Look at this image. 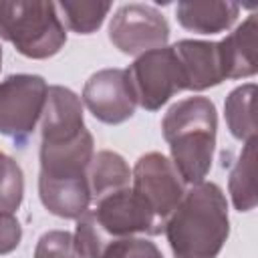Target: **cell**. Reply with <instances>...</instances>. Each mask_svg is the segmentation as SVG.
Wrapping results in <instances>:
<instances>
[{"instance_id":"obj_1","label":"cell","mask_w":258,"mask_h":258,"mask_svg":"<svg viewBox=\"0 0 258 258\" xmlns=\"http://www.w3.org/2000/svg\"><path fill=\"white\" fill-rule=\"evenodd\" d=\"M95 141L89 129L71 139L40 141L38 198L58 218L79 220L89 212L93 198L89 187V165Z\"/></svg>"},{"instance_id":"obj_2","label":"cell","mask_w":258,"mask_h":258,"mask_svg":"<svg viewBox=\"0 0 258 258\" xmlns=\"http://www.w3.org/2000/svg\"><path fill=\"white\" fill-rule=\"evenodd\" d=\"M173 258H218L228 236L230 216L222 187L194 183L163 224Z\"/></svg>"},{"instance_id":"obj_3","label":"cell","mask_w":258,"mask_h":258,"mask_svg":"<svg viewBox=\"0 0 258 258\" xmlns=\"http://www.w3.org/2000/svg\"><path fill=\"white\" fill-rule=\"evenodd\" d=\"M171 163L185 183H200L212 169L218 111L208 97H187L173 103L161 121Z\"/></svg>"},{"instance_id":"obj_4","label":"cell","mask_w":258,"mask_h":258,"mask_svg":"<svg viewBox=\"0 0 258 258\" xmlns=\"http://www.w3.org/2000/svg\"><path fill=\"white\" fill-rule=\"evenodd\" d=\"M0 38L26 58L44 60L64 46L67 32L54 2L0 0Z\"/></svg>"},{"instance_id":"obj_5","label":"cell","mask_w":258,"mask_h":258,"mask_svg":"<svg viewBox=\"0 0 258 258\" xmlns=\"http://www.w3.org/2000/svg\"><path fill=\"white\" fill-rule=\"evenodd\" d=\"M48 83L40 75H8L0 81V135L24 147L42 117Z\"/></svg>"},{"instance_id":"obj_6","label":"cell","mask_w":258,"mask_h":258,"mask_svg":"<svg viewBox=\"0 0 258 258\" xmlns=\"http://www.w3.org/2000/svg\"><path fill=\"white\" fill-rule=\"evenodd\" d=\"M137 105L145 111L161 109L173 95L185 91L181 64L173 46H161L139 54L127 69Z\"/></svg>"},{"instance_id":"obj_7","label":"cell","mask_w":258,"mask_h":258,"mask_svg":"<svg viewBox=\"0 0 258 258\" xmlns=\"http://www.w3.org/2000/svg\"><path fill=\"white\" fill-rule=\"evenodd\" d=\"M169 24L165 16L149 4H123L109 22V40L123 54L139 56L147 50L167 46Z\"/></svg>"},{"instance_id":"obj_8","label":"cell","mask_w":258,"mask_h":258,"mask_svg":"<svg viewBox=\"0 0 258 258\" xmlns=\"http://www.w3.org/2000/svg\"><path fill=\"white\" fill-rule=\"evenodd\" d=\"M131 181V189L147 204L153 216L163 224L185 194L183 179L179 177L171 159H167L159 151H149L135 161Z\"/></svg>"},{"instance_id":"obj_9","label":"cell","mask_w":258,"mask_h":258,"mask_svg":"<svg viewBox=\"0 0 258 258\" xmlns=\"http://www.w3.org/2000/svg\"><path fill=\"white\" fill-rule=\"evenodd\" d=\"M81 101L91 115L105 125L125 123L137 107L127 69H101L93 73L83 87Z\"/></svg>"},{"instance_id":"obj_10","label":"cell","mask_w":258,"mask_h":258,"mask_svg":"<svg viewBox=\"0 0 258 258\" xmlns=\"http://www.w3.org/2000/svg\"><path fill=\"white\" fill-rule=\"evenodd\" d=\"M91 214L111 238H127L135 234L155 236L163 232V222H159L147 204L129 187L99 198Z\"/></svg>"},{"instance_id":"obj_11","label":"cell","mask_w":258,"mask_h":258,"mask_svg":"<svg viewBox=\"0 0 258 258\" xmlns=\"http://www.w3.org/2000/svg\"><path fill=\"white\" fill-rule=\"evenodd\" d=\"M173 50L181 64L185 91H206L226 81L218 42L183 38L173 44Z\"/></svg>"},{"instance_id":"obj_12","label":"cell","mask_w":258,"mask_h":258,"mask_svg":"<svg viewBox=\"0 0 258 258\" xmlns=\"http://www.w3.org/2000/svg\"><path fill=\"white\" fill-rule=\"evenodd\" d=\"M224 79H246L258 71L256 62V14H250L234 32L218 42Z\"/></svg>"},{"instance_id":"obj_13","label":"cell","mask_w":258,"mask_h":258,"mask_svg":"<svg viewBox=\"0 0 258 258\" xmlns=\"http://www.w3.org/2000/svg\"><path fill=\"white\" fill-rule=\"evenodd\" d=\"M240 12V6L236 2H222V0H210V2H177L175 6V18L177 22L198 34H218L236 22Z\"/></svg>"},{"instance_id":"obj_14","label":"cell","mask_w":258,"mask_h":258,"mask_svg":"<svg viewBox=\"0 0 258 258\" xmlns=\"http://www.w3.org/2000/svg\"><path fill=\"white\" fill-rule=\"evenodd\" d=\"M131 169L123 155L111 149L97 151L89 165V187L91 198L97 202L99 198L129 187Z\"/></svg>"},{"instance_id":"obj_15","label":"cell","mask_w":258,"mask_h":258,"mask_svg":"<svg viewBox=\"0 0 258 258\" xmlns=\"http://www.w3.org/2000/svg\"><path fill=\"white\" fill-rule=\"evenodd\" d=\"M254 161H256V139H250L244 143L228 177V191L238 212H250L256 208Z\"/></svg>"},{"instance_id":"obj_16","label":"cell","mask_w":258,"mask_h":258,"mask_svg":"<svg viewBox=\"0 0 258 258\" xmlns=\"http://www.w3.org/2000/svg\"><path fill=\"white\" fill-rule=\"evenodd\" d=\"M254 97H256V85L246 83L230 91L224 103V115L228 129L234 139L246 143L250 139H256V119H254Z\"/></svg>"},{"instance_id":"obj_17","label":"cell","mask_w":258,"mask_h":258,"mask_svg":"<svg viewBox=\"0 0 258 258\" xmlns=\"http://www.w3.org/2000/svg\"><path fill=\"white\" fill-rule=\"evenodd\" d=\"M60 18L77 34H93L105 22V16L111 10V2L101 0H62L56 4Z\"/></svg>"},{"instance_id":"obj_18","label":"cell","mask_w":258,"mask_h":258,"mask_svg":"<svg viewBox=\"0 0 258 258\" xmlns=\"http://www.w3.org/2000/svg\"><path fill=\"white\" fill-rule=\"evenodd\" d=\"M24 198V173L20 165L0 151V210L16 212Z\"/></svg>"},{"instance_id":"obj_19","label":"cell","mask_w":258,"mask_h":258,"mask_svg":"<svg viewBox=\"0 0 258 258\" xmlns=\"http://www.w3.org/2000/svg\"><path fill=\"white\" fill-rule=\"evenodd\" d=\"M99 258H163L161 250L147 238H109Z\"/></svg>"},{"instance_id":"obj_20","label":"cell","mask_w":258,"mask_h":258,"mask_svg":"<svg viewBox=\"0 0 258 258\" xmlns=\"http://www.w3.org/2000/svg\"><path fill=\"white\" fill-rule=\"evenodd\" d=\"M34 258H83L79 254L75 234L67 230L44 232L34 248Z\"/></svg>"},{"instance_id":"obj_21","label":"cell","mask_w":258,"mask_h":258,"mask_svg":"<svg viewBox=\"0 0 258 258\" xmlns=\"http://www.w3.org/2000/svg\"><path fill=\"white\" fill-rule=\"evenodd\" d=\"M22 240V226L12 212L0 210V256L14 252Z\"/></svg>"},{"instance_id":"obj_22","label":"cell","mask_w":258,"mask_h":258,"mask_svg":"<svg viewBox=\"0 0 258 258\" xmlns=\"http://www.w3.org/2000/svg\"><path fill=\"white\" fill-rule=\"evenodd\" d=\"M0 69H2V46H0Z\"/></svg>"}]
</instances>
